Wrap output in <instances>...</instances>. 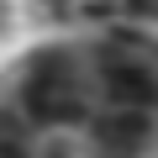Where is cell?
Listing matches in <instances>:
<instances>
[{
    "label": "cell",
    "instance_id": "3",
    "mask_svg": "<svg viewBox=\"0 0 158 158\" xmlns=\"http://www.w3.org/2000/svg\"><path fill=\"white\" fill-rule=\"evenodd\" d=\"M100 79H106V95L121 106V111H148L158 100V79L148 63L137 58H106L100 63Z\"/></svg>",
    "mask_w": 158,
    "mask_h": 158
},
{
    "label": "cell",
    "instance_id": "1",
    "mask_svg": "<svg viewBox=\"0 0 158 158\" xmlns=\"http://www.w3.org/2000/svg\"><path fill=\"white\" fill-rule=\"evenodd\" d=\"M21 106L32 121L42 127H58V121H79L85 111H79V90H74V69L63 53H42L27 74V85H21Z\"/></svg>",
    "mask_w": 158,
    "mask_h": 158
},
{
    "label": "cell",
    "instance_id": "4",
    "mask_svg": "<svg viewBox=\"0 0 158 158\" xmlns=\"http://www.w3.org/2000/svg\"><path fill=\"white\" fill-rule=\"evenodd\" d=\"M0 158H32V153H27V142L16 132H0Z\"/></svg>",
    "mask_w": 158,
    "mask_h": 158
},
{
    "label": "cell",
    "instance_id": "2",
    "mask_svg": "<svg viewBox=\"0 0 158 158\" xmlns=\"http://www.w3.org/2000/svg\"><path fill=\"white\" fill-rule=\"evenodd\" d=\"M148 132H153L148 127V111H121V106L90 121V142H95L100 158H142Z\"/></svg>",
    "mask_w": 158,
    "mask_h": 158
}]
</instances>
